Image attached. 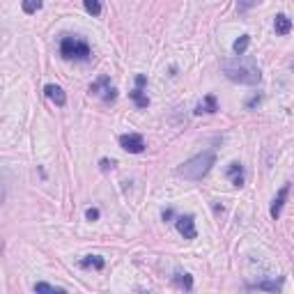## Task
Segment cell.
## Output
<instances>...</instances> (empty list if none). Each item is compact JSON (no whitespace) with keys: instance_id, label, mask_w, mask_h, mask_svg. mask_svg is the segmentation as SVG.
Masks as SVG:
<instances>
[{"instance_id":"obj_10","label":"cell","mask_w":294,"mask_h":294,"mask_svg":"<svg viewBox=\"0 0 294 294\" xmlns=\"http://www.w3.org/2000/svg\"><path fill=\"white\" fill-rule=\"evenodd\" d=\"M227 177L232 180V184L234 186H244V165L242 163H230L227 165Z\"/></svg>"},{"instance_id":"obj_1","label":"cell","mask_w":294,"mask_h":294,"mask_svg":"<svg viewBox=\"0 0 294 294\" xmlns=\"http://www.w3.org/2000/svg\"><path fill=\"white\" fill-rule=\"evenodd\" d=\"M223 74L232 83H242V85H258L262 81L258 62L248 55H237L230 60H223Z\"/></svg>"},{"instance_id":"obj_3","label":"cell","mask_w":294,"mask_h":294,"mask_svg":"<svg viewBox=\"0 0 294 294\" xmlns=\"http://www.w3.org/2000/svg\"><path fill=\"white\" fill-rule=\"evenodd\" d=\"M60 55L65 60H90L92 51H90L88 41L85 39H78V37H72V35H65L60 41Z\"/></svg>"},{"instance_id":"obj_18","label":"cell","mask_w":294,"mask_h":294,"mask_svg":"<svg viewBox=\"0 0 294 294\" xmlns=\"http://www.w3.org/2000/svg\"><path fill=\"white\" fill-rule=\"evenodd\" d=\"M108 85H110V78L108 76H99L97 81L90 85V94H99V90H101V88H108Z\"/></svg>"},{"instance_id":"obj_8","label":"cell","mask_w":294,"mask_h":294,"mask_svg":"<svg viewBox=\"0 0 294 294\" xmlns=\"http://www.w3.org/2000/svg\"><path fill=\"white\" fill-rule=\"evenodd\" d=\"M283 287V278L278 280H258V283H251L248 289H262V292H278Z\"/></svg>"},{"instance_id":"obj_6","label":"cell","mask_w":294,"mask_h":294,"mask_svg":"<svg viewBox=\"0 0 294 294\" xmlns=\"http://www.w3.org/2000/svg\"><path fill=\"white\" fill-rule=\"evenodd\" d=\"M287 196H289V184H283V189L276 193L274 202H271V209H269V212H271V218H276V221H278L280 212H283V205H285V200H287Z\"/></svg>"},{"instance_id":"obj_12","label":"cell","mask_w":294,"mask_h":294,"mask_svg":"<svg viewBox=\"0 0 294 294\" xmlns=\"http://www.w3.org/2000/svg\"><path fill=\"white\" fill-rule=\"evenodd\" d=\"M274 30H276V35H289L292 32V21L285 14H278L274 19Z\"/></svg>"},{"instance_id":"obj_23","label":"cell","mask_w":294,"mask_h":294,"mask_svg":"<svg viewBox=\"0 0 294 294\" xmlns=\"http://www.w3.org/2000/svg\"><path fill=\"white\" fill-rule=\"evenodd\" d=\"M260 101H262V94H255V97H251V99L246 101V108H255Z\"/></svg>"},{"instance_id":"obj_2","label":"cell","mask_w":294,"mask_h":294,"mask_svg":"<svg viewBox=\"0 0 294 294\" xmlns=\"http://www.w3.org/2000/svg\"><path fill=\"white\" fill-rule=\"evenodd\" d=\"M214 161H216V154L214 152H200V154L191 156L189 161H184V163L177 168V175L184 177V180H191V182H198L202 180V177L207 175V172L212 170Z\"/></svg>"},{"instance_id":"obj_22","label":"cell","mask_w":294,"mask_h":294,"mask_svg":"<svg viewBox=\"0 0 294 294\" xmlns=\"http://www.w3.org/2000/svg\"><path fill=\"white\" fill-rule=\"evenodd\" d=\"M103 92H106V94H103V99H106V101H115V99H117V94H115V88H110V85L103 90Z\"/></svg>"},{"instance_id":"obj_9","label":"cell","mask_w":294,"mask_h":294,"mask_svg":"<svg viewBox=\"0 0 294 294\" xmlns=\"http://www.w3.org/2000/svg\"><path fill=\"white\" fill-rule=\"evenodd\" d=\"M216 110H218V101H216V97H214V94H207L205 101L198 103L193 113H196V115H202V113H216Z\"/></svg>"},{"instance_id":"obj_16","label":"cell","mask_w":294,"mask_h":294,"mask_svg":"<svg viewBox=\"0 0 294 294\" xmlns=\"http://www.w3.org/2000/svg\"><path fill=\"white\" fill-rule=\"evenodd\" d=\"M41 0H21V10L26 12V14H35V12L41 10Z\"/></svg>"},{"instance_id":"obj_17","label":"cell","mask_w":294,"mask_h":294,"mask_svg":"<svg viewBox=\"0 0 294 294\" xmlns=\"http://www.w3.org/2000/svg\"><path fill=\"white\" fill-rule=\"evenodd\" d=\"M83 5H85L88 14H92V16L101 14V0H83Z\"/></svg>"},{"instance_id":"obj_14","label":"cell","mask_w":294,"mask_h":294,"mask_svg":"<svg viewBox=\"0 0 294 294\" xmlns=\"http://www.w3.org/2000/svg\"><path fill=\"white\" fill-rule=\"evenodd\" d=\"M103 258H99V255H88V258L81 260V267L83 269H103Z\"/></svg>"},{"instance_id":"obj_24","label":"cell","mask_w":294,"mask_h":294,"mask_svg":"<svg viewBox=\"0 0 294 294\" xmlns=\"http://www.w3.org/2000/svg\"><path fill=\"white\" fill-rule=\"evenodd\" d=\"M115 168V161L113 159H101V170L106 172V170H113Z\"/></svg>"},{"instance_id":"obj_13","label":"cell","mask_w":294,"mask_h":294,"mask_svg":"<svg viewBox=\"0 0 294 294\" xmlns=\"http://www.w3.org/2000/svg\"><path fill=\"white\" fill-rule=\"evenodd\" d=\"M129 97L134 99V103H136V106H138V108H147V106H150V99H147V94L143 92V88L131 90V92H129Z\"/></svg>"},{"instance_id":"obj_25","label":"cell","mask_w":294,"mask_h":294,"mask_svg":"<svg viewBox=\"0 0 294 294\" xmlns=\"http://www.w3.org/2000/svg\"><path fill=\"white\" fill-rule=\"evenodd\" d=\"M145 83H147V78H145L143 74H138V76H136V88H143Z\"/></svg>"},{"instance_id":"obj_19","label":"cell","mask_w":294,"mask_h":294,"mask_svg":"<svg viewBox=\"0 0 294 294\" xmlns=\"http://www.w3.org/2000/svg\"><path fill=\"white\" fill-rule=\"evenodd\" d=\"M35 292H55V294H62L65 287H57V285H51V283H35Z\"/></svg>"},{"instance_id":"obj_11","label":"cell","mask_w":294,"mask_h":294,"mask_svg":"<svg viewBox=\"0 0 294 294\" xmlns=\"http://www.w3.org/2000/svg\"><path fill=\"white\" fill-rule=\"evenodd\" d=\"M172 283H175L177 287L186 289V292L193 289V278H191V274H186V271H175V274H172Z\"/></svg>"},{"instance_id":"obj_21","label":"cell","mask_w":294,"mask_h":294,"mask_svg":"<svg viewBox=\"0 0 294 294\" xmlns=\"http://www.w3.org/2000/svg\"><path fill=\"white\" fill-rule=\"evenodd\" d=\"M85 218H88V221H99V209H97V207H90V209H88V212H85Z\"/></svg>"},{"instance_id":"obj_20","label":"cell","mask_w":294,"mask_h":294,"mask_svg":"<svg viewBox=\"0 0 294 294\" xmlns=\"http://www.w3.org/2000/svg\"><path fill=\"white\" fill-rule=\"evenodd\" d=\"M255 3H258V0H237V7H239V12H246V10H251Z\"/></svg>"},{"instance_id":"obj_5","label":"cell","mask_w":294,"mask_h":294,"mask_svg":"<svg viewBox=\"0 0 294 294\" xmlns=\"http://www.w3.org/2000/svg\"><path fill=\"white\" fill-rule=\"evenodd\" d=\"M175 225H177V232H180L184 239H196V234H198V230H196V218H193L191 214L177 216Z\"/></svg>"},{"instance_id":"obj_26","label":"cell","mask_w":294,"mask_h":294,"mask_svg":"<svg viewBox=\"0 0 294 294\" xmlns=\"http://www.w3.org/2000/svg\"><path fill=\"white\" fill-rule=\"evenodd\" d=\"M170 218H172V209H165V212H163V221H170Z\"/></svg>"},{"instance_id":"obj_4","label":"cell","mask_w":294,"mask_h":294,"mask_svg":"<svg viewBox=\"0 0 294 294\" xmlns=\"http://www.w3.org/2000/svg\"><path fill=\"white\" fill-rule=\"evenodd\" d=\"M120 147L131 154H140L145 150V138L140 134H122L120 136Z\"/></svg>"},{"instance_id":"obj_7","label":"cell","mask_w":294,"mask_h":294,"mask_svg":"<svg viewBox=\"0 0 294 294\" xmlns=\"http://www.w3.org/2000/svg\"><path fill=\"white\" fill-rule=\"evenodd\" d=\"M44 94H46V97L51 99L55 106H65V103H67V94H65V90H62L60 85H53V83H48L46 88H44Z\"/></svg>"},{"instance_id":"obj_15","label":"cell","mask_w":294,"mask_h":294,"mask_svg":"<svg viewBox=\"0 0 294 294\" xmlns=\"http://www.w3.org/2000/svg\"><path fill=\"white\" fill-rule=\"evenodd\" d=\"M248 44H251V35H242L237 41L232 44V51L237 53V55H244V53L248 51Z\"/></svg>"}]
</instances>
